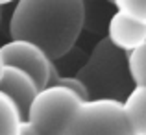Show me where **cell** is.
<instances>
[{"mask_svg": "<svg viewBox=\"0 0 146 135\" xmlns=\"http://www.w3.org/2000/svg\"><path fill=\"white\" fill-rule=\"evenodd\" d=\"M80 102L82 98L68 87L48 83L35 92L17 135H67L68 122Z\"/></svg>", "mask_w": 146, "mask_h": 135, "instance_id": "7a4b0ae2", "label": "cell"}, {"mask_svg": "<svg viewBox=\"0 0 146 135\" xmlns=\"http://www.w3.org/2000/svg\"><path fill=\"white\" fill-rule=\"evenodd\" d=\"M67 135H131L124 104L117 98H85L78 104Z\"/></svg>", "mask_w": 146, "mask_h": 135, "instance_id": "3957f363", "label": "cell"}, {"mask_svg": "<svg viewBox=\"0 0 146 135\" xmlns=\"http://www.w3.org/2000/svg\"><path fill=\"white\" fill-rule=\"evenodd\" d=\"M0 57L4 65L19 67L24 72H28L35 80L37 87L43 89L52 80L54 72V59H50L48 54L39 45L32 43L28 39H17L11 37L6 45L0 46Z\"/></svg>", "mask_w": 146, "mask_h": 135, "instance_id": "277c9868", "label": "cell"}, {"mask_svg": "<svg viewBox=\"0 0 146 135\" xmlns=\"http://www.w3.org/2000/svg\"><path fill=\"white\" fill-rule=\"evenodd\" d=\"M2 67H4V63H2V57H0V72H2Z\"/></svg>", "mask_w": 146, "mask_h": 135, "instance_id": "4fadbf2b", "label": "cell"}, {"mask_svg": "<svg viewBox=\"0 0 146 135\" xmlns=\"http://www.w3.org/2000/svg\"><path fill=\"white\" fill-rule=\"evenodd\" d=\"M9 35L39 45L50 59L72 50L85 22V0H15Z\"/></svg>", "mask_w": 146, "mask_h": 135, "instance_id": "6da1fadb", "label": "cell"}, {"mask_svg": "<svg viewBox=\"0 0 146 135\" xmlns=\"http://www.w3.org/2000/svg\"><path fill=\"white\" fill-rule=\"evenodd\" d=\"M122 104L131 135H146V85H133Z\"/></svg>", "mask_w": 146, "mask_h": 135, "instance_id": "52a82bcc", "label": "cell"}, {"mask_svg": "<svg viewBox=\"0 0 146 135\" xmlns=\"http://www.w3.org/2000/svg\"><path fill=\"white\" fill-rule=\"evenodd\" d=\"M106 2H109V4H111V0H106Z\"/></svg>", "mask_w": 146, "mask_h": 135, "instance_id": "5bb4252c", "label": "cell"}, {"mask_svg": "<svg viewBox=\"0 0 146 135\" xmlns=\"http://www.w3.org/2000/svg\"><path fill=\"white\" fill-rule=\"evenodd\" d=\"M0 91L6 92L11 100L15 102L19 113H21L22 120L26 118L35 92L39 91L35 80L24 72L19 67H11V65H4L2 72H0Z\"/></svg>", "mask_w": 146, "mask_h": 135, "instance_id": "5b68a950", "label": "cell"}, {"mask_svg": "<svg viewBox=\"0 0 146 135\" xmlns=\"http://www.w3.org/2000/svg\"><path fill=\"white\" fill-rule=\"evenodd\" d=\"M126 67L133 85H146V41L128 52Z\"/></svg>", "mask_w": 146, "mask_h": 135, "instance_id": "9c48e42d", "label": "cell"}, {"mask_svg": "<svg viewBox=\"0 0 146 135\" xmlns=\"http://www.w3.org/2000/svg\"><path fill=\"white\" fill-rule=\"evenodd\" d=\"M118 11L146 24V0H111Z\"/></svg>", "mask_w": 146, "mask_h": 135, "instance_id": "30bf717a", "label": "cell"}, {"mask_svg": "<svg viewBox=\"0 0 146 135\" xmlns=\"http://www.w3.org/2000/svg\"><path fill=\"white\" fill-rule=\"evenodd\" d=\"M11 2H15V0H0V6H6V4H11Z\"/></svg>", "mask_w": 146, "mask_h": 135, "instance_id": "7c38bea8", "label": "cell"}, {"mask_svg": "<svg viewBox=\"0 0 146 135\" xmlns=\"http://www.w3.org/2000/svg\"><path fill=\"white\" fill-rule=\"evenodd\" d=\"M56 83H61V85L68 87V89L74 91L82 100H85V98H89V96H91V92H89V89H87V85L83 83V80L78 78V76H59V78L56 80Z\"/></svg>", "mask_w": 146, "mask_h": 135, "instance_id": "8fae6325", "label": "cell"}, {"mask_svg": "<svg viewBox=\"0 0 146 135\" xmlns=\"http://www.w3.org/2000/svg\"><path fill=\"white\" fill-rule=\"evenodd\" d=\"M85 2H91V0H85Z\"/></svg>", "mask_w": 146, "mask_h": 135, "instance_id": "9a60e30c", "label": "cell"}, {"mask_svg": "<svg viewBox=\"0 0 146 135\" xmlns=\"http://www.w3.org/2000/svg\"><path fill=\"white\" fill-rule=\"evenodd\" d=\"M107 39L117 50L128 54L146 41V24L117 9L107 24Z\"/></svg>", "mask_w": 146, "mask_h": 135, "instance_id": "8992f818", "label": "cell"}, {"mask_svg": "<svg viewBox=\"0 0 146 135\" xmlns=\"http://www.w3.org/2000/svg\"><path fill=\"white\" fill-rule=\"evenodd\" d=\"M22 117L15 102L0 91V135H17Z\"/></svg>", "mask_w": 146, "mask_h": 135, "instance_id": "ba28073f", "label": "cell"}]
</instances>
